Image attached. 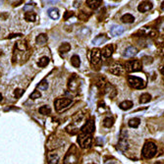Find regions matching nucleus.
<instances>
[{"instance_id": "obj_1", "label": "nucleus", "mask_w": 164, "mask_h": 164, "mask_svg": "<svg viewBox=\"0 0 164 164\" xmlns=\"http://www.w3.org/2000/svg\"><path fill=\"white\" fill-rule=\"evenodd\" d=\"M157 152V146L152 142H146L143 146L142 154L146 159H150L154 157Z\"/></svg>"}, {"instance_id": "obj_8", "label": "nucleus", "mask_w": 164, "mask_h": 164, "mask_svg": "<svg viewBox=\"0 0 164 164\" xmlns=\"http://www.w3.org/2000/svg\"><path fill=\"white\" fill-rule=\"evenodd\" d=\"M101 61V50L99 48H93L90 54V62L92 65H98Z\"/></svg>"}, {"instance_id": "obj_14", "label": "nucleus", "mask_w": 164, "mask_h": 164, "mask_svg": "<svg viewBox=\"0 0 164 164\" xmlns=\"http://www.w3.org/2000/svg\"><path fill=\"white\" fill-rule=\"evenodd\" d=\"M113 51H114V47H113V45L108 44V45H106V46L103 47L102 51H101V54H102L103 57L108 58L113 54Z\"/></svg>"}, {"instance_id": "obj_16", "label": "nucleus", "mask_w": 164, "mask_h": 164, "mask_svg": "<svg viewBox=\"0 0 164 164\" xmlns=\"http://www.w3.org/2000/svg\"><path fill=\"white\" fill-rule=\"evenodd\" d=\"M105 41H107L106 36L104 35H99L96 36V38H95L92 39V44L93 45H100Z\"/></svg>"}, {"instance_id": "obj_36", "label": "nucleus", "mask_w": 164, "mask_h": 164, "mask_svg": "<svg viewBox=\"0 0 164 164\" xmlns=\"http://www.w3.org/2000/svg\"><path fill=\"white\" fill-rule=\"evenodd\" d=\"M161 10H163L164 11V1L162 2V4H161Z\"/></svg>"}, {"instance_id": "obj_32", "label": "nucleus", "mask_w": 164, "mask_h": 164, "mask_svg": "<svg viewBox=\"0 0 164 164\" xmlns=\"http://www.w3.org/2000/svg\"><path fill=\"white\" fill-rule=\"evenodd\" d=\"M23 92H24V90H23V89H15L14 95H15L16 98H20V96H21V95H23Z\"/></svg>"}, {"instance_id": "obj_25", "label": "nucleus", "mask_w": 164, "mask_h": 164, "mask_svg": "<svg viewBox=\"0 0 164 164\" xmlns=\"http://www.w3.org/2000/svg\"><path fill=\"white\" fill-rule=\"evenodd\" d=\"M70 49H71V45H70V43L68 42H64L62 43L61 45L59 46V52L60 53H67L70 51Z\"/></svg>"}, {"instance_id": "obj_35", "label": "nucleus", "mask_w": 164, "mask_h": 164, "mask_svg": "<svg viewBox=\"0 0 164 164\" xmlns=\"http://www.w3.org/2000/svg\"><path fill=\"white\" fill-rule=\"evenodd\" d=\"M160 72H161V74L164 76V66H163L162 68H161V70H160Z\"/></svg>"}, {"instance_id": "obj_30", "label": "nucleus", "mask_w": 164, "mask_h": 164, "mask_svg": "<svg viewBox=\"0 0 164 164\" xmlns=\"http://www.w3.org/2000/svg\"><path fill=\"white\" fill-rule=\"evenodd\" d=\"M38 88L41 90H46V89H47V88H48L47 81H46V80H42V81L38 85Z\"/></svg>"}, {"instance_id": "obj_5", "label": "nucleus", "mask_w": 164, "mask_h": 164, "mask_svg": "<svg viewBox=\"0 0 164 164\" xmlns=\"http://www.w3.org/2000/svg\"><path fill=\"white\" fill-rule=\"evenodd\" d=\"M71 103H72L71 98H57L54 101V106H55V109L60 112V111H62V110L68 108Z\"/></svg>"}, {"instance_id": "obj_33", "label": "nucleus", "mask_w": 164, "mask_h": 164, "mask_svg": "<svg viewBox=\"0 0 164 164\" xmlns=\"http://www.w3.org/2000/svg\"><path fill=\"white\" fill-rule=\"evenodd\" d=\"M71 16H73V13H72V12H70V11H67V12H66V15H65L64 18H65V20H67V19H68V17H71Z\"/></svg>"}, {"instance_id": "obj_19", "label": "nucleus", "mask_w": 164, "mask_h": 164, "mask_svg": "<svg viewBox=\"0 0 164 164\" xmlns=\"http://www.w3.org/2000/svg\"><path fill=\"white\" fill-rule=\"evenodd\" d=\"M121 21L123 23H125V24H132V23L135 22V17L131 14H129V13H127V14L123 15L121 17Z\"/></svg>"}, {"instance_id": "obj_20", "label": "nucleus", "mask_w": 164, "mask_h": 164, "mask_svg": "<svg viewBox=\"0 0 164 164\" xmlns=\"http://www.w3.org/2000/svg\"><path fill=\"white\" fill-rule=\"evenodd\" d=\"M133 106H134V103L131 100H125V101H123L119 104L120 109H122V110H129V109H131Z\"/></svg>"}, {"instance_id": "obj_34", "label": "nucleus", "mask_w": 164, "mask_h": 164, "mask_svg": "<svg viewBox=\"0 0 164 164\" xmlns=\"http://www.w3.org/2000/svg\"><path fill=\"white\" fill-rule=\"evenodd\" d=\"M21 35H22L21 33H16V35H15V33H14V35H11V36H9V38H15V36H21Z\"/></svg>"}, {"instance_id": "obj_26", "label": "nucleus", "mask_w": 164, "mask_h": 164, "mask_svg": "<svg viewBox=\"0 0 164 164\" xmlns=\"http://www.w3.org/2000/svg\"><path fill=\"white\" fill-rule=\"evenodd\" d=\"M140 124V118H132L131 120H129L128 122V125L129 127H131V128H138Z\"/></svg>"}, {"instance_id": "obj_18", "label": "nucleus", "mask_w": 164, "mask_h": 164, "mask_svg": "<svg viewBox=\"0 0 164 164\" xmlns=\"http://www.w3.org/2000/svg\"><path fill=\"white\" fill-rule=\"evenodd\" d=\"M47 39H48V38L45 33H41V35H38V36H36L35 41L38 45H44L45 43L47 42Z\"/></svg>"}, {"instance_id": "obj_17", "label": "nucleus", "mask_w": 164, "mask_h": 164, "mask_svg": "<svg viewBox=\"0 0 164 164\" xmlns=\"http://www.w3.org/2000/svg\"><path fill=\"white\" fill-rule=\"evenodd\" d=\"M47 14H48V16L50 17V18L53 19V20H57V19H59V17H60L59 10L57 8H50V9H48Z\"/></svg>"}, {"instance_id": "obj_13", "label": "nucleus", "mask_w": 164, "mask_h": 164, "mask_svg": "<svg viewBox=\"0 0 164 164\" xmlns=\"http://www.w3.org/2000/svg\"><path fill=\"white\" fill-rule=\"evenodd\" d=\"M125 32V29L123 28L121 26H112L110 28V33L113 35V36H118V35H121L122 33Z\"/></svg>"}, {"instance_id": "obj_3", "label": "nucleus", "mask_w": 164, "mask_h": 164, "mask_svg": "<svg viewBox=\"0 0 164 164\" xmlns=\"http://www.w3.org/2000/svg\"><path fill=\"white\" fill-rule=\"evenodd\" d=\"M128 83L129 86L133 89H142L143 88H146V83L142 78H139L137 76H128Z\"/></svg>"}, {"instance_id": "obj_7", "label": "nucleus", "mask_w": 164, "mask_h": 164, "mask_svg": "<svg viewBox=\"0 0 164 164\" xmlns=\"http://www.w3.org/2000/svg\"><path fill=\"white\" fill-rule=\"evenodd\" d=\"M79 161V156L77 154L76 149L74 148V151L70 149L64 158V164H77Z\"/></svg>"}, {"instance_id": "obj_6", "label": "nucleus", "mask_w": 164, "mask_h": 164, "mask_svg": "<svg viewBox=\"0 0 164 164\" xmlns=\"http://www.w3.org/2000/svg\"><path fill=\"white\" fill-rule=\"evenodd\" d=\"M92 135H86V134H81V135H79L78 143L82 148H89V146L92 145Z\"/></svg>"}, {"instance_id": "obj_24", "label": "nucleus", "mask_w": 164, "mask_h": 164, "mask_svg": "<svg viewBox=\"0 0 164 164\" xmlns=\"http://www.w3.org/2000/svg\"><path fill=\"white\" fill-rule=\"evenodd\" d=\"M71 64L75 68H79L81 65V59H80L79 55H73L71 57Z\"/></svg>"}, {"instance_id": "obj_28", "label": "nucleus", "mask_w": 164, "mask_h": 164, "mask_svg": "<svg viewBox=\"0 0 164 164\" xmlns=\"http://www.w3.org/2000/svg\"><path fill=\"white\" fill-rule=\"evenodd\" d=\"M113 124H114V120L111 117H106L103 120V126L106 127V128H110V127L113 126Z\"/></svg>"}, {"instance_id": "obj_9", "label": "nucleus", "mask_w": 164, "mask_h": 164, "mask_svg": "<svg viewBox=\"0 0 164 164\" xmlns=\"http://www.w3.org/2000/svg\"><path fill=\"white\" fill-rule=\"evenodd\" d=\"M95 130V125L93 120H89L85 125L81 128L82 134H86V135H92Z\"/></svg>"}, {"instance_id": "obj_10", "label": "nucleus", "mask_w": 164, "mask_h": 164, "mask_svg": "<svg viewBox=\"0 0 164 164\" xmlns=\"http://www.w3.org/2000/svg\"><path fill=\"white\" fill-rule=\"evenodd\" d=\"M152 7H153V4L151 1H143L139 4L138 10L140 13H146L149 11V10H151Z\"/></svg>"}, {"instance_id": "obj_4", "label": "nucleus", "mask_w": 164, "mask_h": 164, "mask_svg": "<svg viewBox=\"0 0 164 164\" xmlns=\"http://www.w3.org/2000/svg\"><path fill=\"white\" fill-rule=\"evenodd\" d=\"M125 69L127 72H139L143 69L142 62L140 60H130L125 64Z\"/></svg>"}, {"instance_id": "obj_27", "label": "nucleus", "mask_w": 164, "mask_h": 164, "mask_svg": "<svg viewBox=\"0 0 164 164\" xmlns=\"http://www.w3.org/2000/svg\"><path fill=\"white\" fill-rule=\"evenodd\" d=\"M38 111L42 115H49L50 113H51V109H50V107L48 105H43L38 109Z\"/></svg>"}, {"instance_id": "obj_22", "label": "nucleus", "mask_w": 164, "mask_h": 164, "mask_svg": "<svg viewBox=\"0 0 164 164\" xmlns=\"http://www.w3.org/2000/svg\"><path fill=\"white\" fill-rule=\"evenodd\" d=\"M151 100V95L149 93H143L142 95L140 96V99L139 101L140 104H145V103H148Z\"/></svg>"}, {"instance_id": "obj_31", "label": "nucleus", "mask_w": 164, "mask_h": 164, "mask_svg": "<svg viewBox=\"0 0 164 164\" xmlns=\"http://www.w3.org/2000/svg\"><path fill=\"white\" fill-rule=\"evenodd\" d=\"M30 98H31L32 99L39 98H41V92H39V90H33L32 95H30Z\"/></svg>"}, {"instance_id": "obj_38", "label": "nucleus", "mask_w": 164, "mask_h": 164, "mask_svg": "<svg viewBox=\"0 0 164 164\" xmlns=\"http://www.w3.org/2000/svg\"><path fill=\"white\" fill-rule=\"evenodd\" d=\"M155 164H163V163H161V162H160V161H157Z\"/></svg>"}, {"instance_id": "obj_2", "label": "nucleus", "mask_w": 164, "mask_h": 164, "mask_svg": "<svg viewBox=\"0 0 164 164\" xmlns=\"http://www.w3.org/2000/svg\"><path fill=\"white\" fill-rule=\"evenodd\" d=\"M117 148L121 152H125L129 148V143H128V132L126 130L122 129L120 132L119 136V142L117 143Z\"/></svg>"}, {"instance_id": "obj_37", "label": "nucleus", "mask_w": 164, "mask_h": 164, "mask_svg": "<svg viewBox=\"0 0 164 164\" xmlns=\"http://www.w3.org/2000/svg\"><path fill=\"white\" fill-rule=\"evenodd\" d=\"M2 98H3V96H2L1 93H0V101H1V100H2Z\"/></svg>"}, {"instance_id": "obj_21", "label": "nucleus", "mask_w": 164, "mask_h": 164, "mask_svg": "<svg viewBox=\"0 0 164 164\" xmlns=\"http://www.w3.org/2000/svg\"><path fill=\"white\" fill-rule=\"evenodd\" d=\"M25 19L27 22H35L36 20L35 13H33V11H27L25 13Z\"/></svg>"}, {"instance_id": "obj_15", "label": "nucleus", "mask_w": 164, "mask_h": 164, "mask_svg": "<svg viewBox=\"0 0 164 164\" xmlns=\"http://www.w3.org/2000/svg\"><path fill=\"white\" fill-rule=\"evenodd\" d=\"M101 4H102V1H100V0H88V1H86V5L92 10L98 9Z\"/></svg>"}, {"instance_id": "obj_23", "label": "nucleus", "mask_w": 164, "mask_h": 164, "mask_svg": "<svg viewBox=\"0 0 164 164\" xmlns=\"http://www.w3.org/2000/svg\"><path fill=\"white\" fill-rule=\"evenodd\" d=\"M58 161H59V155L57 153H49L48 154L49 164H57Z\"/></svg>"}, {"instance_id": "obj_12", "label": "nucleus", "mask_w": 164, "mask_h": 164, "mask_svg": "<svg viewBox=\"0 0 164 164\" xmlns=\"http://www.w3.org/2000/svg\"><path fill=\"white\" fill-rule=\"evenodd\" d=\"M137 53H138V49L134 47V46H129V47H127L125 49V51L123 52V56L126 58H131L137 55Z\"/></svg>"}, {"instance_id": "obj_11", "label": "nucleus", "mask_w": 164, "mask_h": 164, "mask_svg": "<svg viewBox=\"0 0 164 164\" xmlns=\"http://www.w3.org/2000/svg\"><path fill=\"white\" fill-rule=\"evenodd\" d=\"M109 72L115 76H120L124 73V68L121 64H114L109 69Z\"/></svg>"}, {"instance_id": "obj_29", "label": "nucleus", "mask_w": 164, "mask_h": 164, "mask_svg": "<svg viewBox=\"0 0 164 164\" xmlns=\"http://www.w3.org/2000/svg\"><path fill=\"white\" fill-rule=\"evenodd\" d=\"M49 63V58L46 57V56H43V57H41V59H39V61L38 63V67H41V68H43V67H45L46 65H47Z\"/></svg>"}]
</instances>
